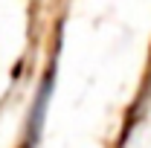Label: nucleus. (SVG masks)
I'll list each match as a JSON object with an SVG mask.
<instances>
[{
    "instance_id": "obj_1",
    "label": "nucleus",
    "mask_w": 151,
    "mask_h": 148,
    "mask_svg": "<svg viewBox=\"0 0 151 148\" xmlns=\"http://www.w3.org/2000/svg\"><path fill=\"white\" fill-rule=\"evenodd\" d=\"M50 87H52V75H47V78H44V84L38 87L35 108H32V113H29V116H32V134H29L32 139L38 137V131H41V125H44V113H47V99H50ZM29 137H26V139H29Z\"/></svg>"
}]
</instances>
